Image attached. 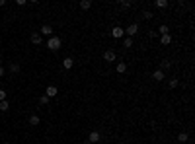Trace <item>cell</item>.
I'll return each instance as SVG.
<instances>
[{"label":"cell","mask_w":195,"mask_h":144,"mask_svg":"<svg viewBox=\"0 0 195 144\" xmlns=\"http://www.w3.org/2000/svg\"><path fill=\"white\" fill-rule=\"evenodd\" d=\"M61 45H63V41H61L59 37H55V35L49 37V41H47V49H51V51H59Z\"/></svg>","instance_id":"1"},{"label":"cell","mask_w":195,"mask_h":144,"mask_svg":"<svg viewBox=\"0 0 195 144\" xmlns=\"http://www.w3.org/2000/svg\"><path fill=\"white\" fill-rule=\"evenodd\" d=\"M125 33H127V37H131V39H133V37L139 33V23H131V26L125 29Z\"/></svg>","instance_id":"2"},{"label":"cell","mask_w":195,"mask_h":144,"mask_svg":"<svg viewBox=\"0 0 195 144\" xmlns=\"http://www.w3.org/2000/svg\"><path fill=\"white\" fill-rule=\"evenodd\" d=\"M125 35V29H123L121 26H115L113 29H111V37H115V39H119V37Z\"/></svg>","instance_id":"3"},{"label":"cell","mask_w":195,"mask_h":144,"mask_svg":"<svg viewBox=\"0 0 195 144\" xmlns=\"http://www.w3.org/2000/svg\"><path fill=\"white\" fill-rule=\"evenodd\" d=\"M99 138H102V134L98 133V130H92L88 136V144H94V142H99Z\"/></svg>","instance_id":"4"},{"label":"cell","mask_w":195,"mask_h":144,"mask_svg":"<svg viewBox=\"0 0 195 144\" xmlns=\"http://www.w3.org/2000/svg\"><path fill=\"white\" fill-rule=\"evenodd\" d=\"M45 96L49 97V100H51V97H55V96H59V90L55 88V86H49L47 90H45Z\"/></svg>","instance_id":"5"},{"label":"cell","mask_w":195,"mask_h":144,"mask_svg":"<svg viewBox=\"0 0 195 144\" xmlns=\"http://www.w3.org/2000/svg\"><path fill=\"white\" fill-rule=\"evenodd\" d=\"M39 35L41 37H43V35L45 37H51L53 35V27L51 26H43V27H41V31H39Z\"/></svg>","instance_id":"6"},{"label":"cell","mask_w":195,"mask_h":144,"mask_svg":"<svg viewBox=\"0 0 195 144\" xmlns=\"http://www.w3.org/2000/svg\"><path fill=\"white\" fill-rule=\"evenodd\" d=\"M31 43H33V45H41V43H43V37L39 35V31L31 33Z\"/></svg>","instance_id":"7"},{"label":"cell","mask_w":195,"mask_h":144,"mask_svg":"<svg viewBox=\"0 0 195 144\" xmlns=\"http://www.w3.org/2000/svg\"><path fill=\"white\" fill-rule=\"evenodd\" d=\"M103 59H105L107 63H111V60H115V51H111V49H107V51L103 53Z\"/></svg>","instance_id":"8"},{"label":"cell","mask_w":195,"mask_h":144,"mask_svg":"<svg viewBox=\"0 0 195 144\" xmlns=\"http://www.w3.org/2000/svg\"><path fill=\"white\" fill-rule=\"evenodd\" d=\"M152 78H154L156 82H162L164 78H166V74H164L162 70H154V72H152Z\"/></svg>","instance_id":"9"},{"label":"cell","mask_w":195,"mask_h":144,"mask_svg":"<svg viewBox=\"0 0 195 144\" xmlns=\"http://www.w3.org/2000/svg\"><path fill=\"white\" fill-rule=\"evenodd\" d=\"M63 66L66 68V70H70V68H72V66H74V60H72V59H70V57H66V59L63 60Z\"/></svg>","instance_id":"10"},{"label":"cell","mask_w":195,"mask_h":144,"mask_svg":"<svg viewBox=\"0 0 195 144\" xmlns=\"http://www.w3.org/2000/svg\"><path fill=\"white\" fill-rule=\"evenodd\" d=\"M160 43H162V45H170V43H172V35H160Z\"/></svg>","instance_id":"11"},{"label":"cell","mask_w":195,"mask_h":144,"mask_svg":"<svg viewBox=\"0 0 195 144\" xmlns=\"http://www.w3.org/2000/svg\"><path fill=\"white\" fill-rule=\"evenodd\" d=\"M170 66H172V63H170V60L168 59H166V60H162V63H160V70H170Z\"/></svg>","instance_id":"12"},{"label":"cell","mask_w":195,"mask_h":144,"mask_svg":"<svg viewBox=\"0 0 195 144\" xmlns=\"http://www.w3.org/2000/svg\"><path fill=\"white\" fill-rule=\"evenodd\" d=\"M178 140H180L181 144H187V140H189L187 133H180V134H178Z\"/></svg>","instance_id":"13"},{"label":"cell","mask_w":195,"mask_h":144,"mask_svg":"<svg viewBox=\"0 0 195 144\" xmlns=\"http://www.w3.org/2000/svg\"><path fill=\"white\" fill-rule=\"evenodd\" d=\"M20 70H22V66H20L18 63H12V64H10V72H12V74H18Z\"/></svg>","instance_id":"14"},{"label":"cell","mask_w":195,"mask_h":144,"mask_svg":"<svg viewBox=\"0 0 195 144\" xmlns=\"http://www.w3.org/2000/svg\"><path fill=\"white\" fill-rule=\"evenodd\" d=\"M80 8H82V10H90V8H92V0H82Z\"/></svg>","instance_id":"15"},{"label":"cell","mask_w":195,"mask_h":144,"mask_svg":"<svg viewBox=\"0 0 195 144\" xmlns=\"http://www.w3.org/2000/svg\"><path fill=\"white\" fill-rule=\"evenodd\" d=\"M115 70H117L119 74H123V72L127 70V64H125V63H117V66H115Z\"/></svg>","instance_id":"16"},{"label":"cell","mask_w":195,"mask_h":144,"mask_svg":"<svg viewBox=\"0 0 195 144\" xmlns=\"http://www.w3.org/2000/svg\"><path fill=\"white\" fill-rule=\"evenodd\" d=\"M27 123H30V125H31V127H35V125H39V117H37V115H31V117H30V121H27Z\"/></svg>","instance_id":"17"},{"label":"cell","mask_w":195,"mask_h":144,"mask_svg":"<svg viewBox=\"0 0 195 144\" xmlns=\"http://www.w3.org/2000/svg\"><path fill=\"white\" fill-rule=\"evenodd\" d=\"M156 33H160V35H168V33H170L168 26H160V27H158V31H156Z\"/></svg>","instance_id":"18"},{"label":"cell","mask_w":195,"mask_h":144,"mask_svg":"<svg viewBox=\"0 0 195 144\" xmlns=\"http://www.w3.org/2000/svg\"><path fill=\"white\" fill-rule=\"evenodd\" d=\"M123 47H127V49L133 47V39L131 37H125V39H123Z\"/></svg>","instance_id":"19"},{"label":"cell","mask_w":195,"mask_h":144,"mask_svg":"<svg viewBox=\"0 0 195 144\" xmlns=\"http://www.w3.org/2000/svg\"><path fill=\"white\" fill-rule=\"evenodd\" d=\"M8 107H10V103H8L6 100H4V101H0V111H8Z\"/></svg>","instance_id":"20"},{"label":"cell","mask_w":195,"mask_h":144,"mask_svg":"<svg viewBox=\"0 0 195 144\" xmlns=\"http://www.w3.org/2000/svg\"><path fill=\"white\" fill-rule=\"evenodd\" d=\"M156 6L158 8H166L168 6V0H156Z\"/></svg>","instance_id":"21"},{"label":"cell","mask_w":195,"mask_h":144,"mask_svg":"<svg viewBox=\"0 0 195 144\" xmlns=\"http://www.w3.org/2000/svg\"><path fill=\"white\" fill-rule=\"evenodd\" d=\"M119 6H121L123 10H127V8H131V2H127V0H121V2H119Z\"/></svg>","instance_id":"22"},{"label":"cell","mask_w":195,"mask_h":144,"mask_svg":"<svg viewBox=\"0 0 195 144\" xmlns=\"http://www.w3.org/2000/svg\"><path fill=\"white\" fill-rule=\"evenodd\" d=\"M39 103H41V105H47V103H49V97H47V96H41V97H39Z\"/></svg>","instance_id":"23"},{"label":"cell","mask_w":195,"mask_h":144,"mask_svg":"<svg viewBox=\"0 0 195 144\" xmlns=\"http://www.w3.org/2000/svg\"><path fill=\"white\" fill-rule=\"evenodd\" d=\"M178 84H180L178 78H172V80H170V88H178Z\"/></svg>","instance_id":"24"},{"label":"cell","mask_w":195,"mask_h":144,"mask_svg":"<svg viewBox=\"0 0 195 144\" xmlns=\"http://www.w3.org/2000/svg\"><path fill=\"white\" fill-rule=\"evenodd\" d=\"M143 18H144V20H150V18H152V12L144 10V12H143Z\"/></svg>","instance_id":"25"},{"label":"cell","mask_w":195,"mask_h":144,"mask_svg":"<svg viewBox=\"0 0 195 144\" xmlns=\"http://www.w3.org/2000/svg\"><path fill=\"white\" fill-rule=\"evenodd\" d=\"M6 100V92H4V90H0V101H4Z\"/></svg>","instance_id":"26"},{"label":"cell","mask_w":195,"mask_h":144,"mask_svg":"<svg viewBox=\"0 0 195 144\" xmlns=\"http://www.w3.org/2000/svg\"><path fill=\"white\" fill-rule=\"evenodd\" d=\"M2 6H6V0H0V8Z\"/></svg>","instance_id":"27"},{"label":"cell","mask_w":195,"mask_h":144,"mask_svg":"<svg viewBox=\"0 0 195 144\" xmlns=\"http://www.w3.org/2000/svg\"><path fill=\"white\" fill-rule=\"evenodd\" d=\"M2 76H4V68L0 66V78H2Z\"/></svg>","instance_id":"28"},{"label":"cell","mask_w":195,"mask_h":144,"mask_svg":"<svg viewBox=\"0 0 195 144\" xmlns=\"http://www.w3.org/2000/svg\"><path fill=\"white\" fill-rule=\"evenodd\" d=\"M0 66H2V59H0Z\"/></svg>","instance_id":"29"},{"label":"cell","mask_w":195,"mask_h":144,"mask_svg":"<svg viewBox=\"0 0 195 144\" xmlns=\"http://www.w3.org/2000/svg\"><path fill=\"white\" fill-rule=\"evenodd\" d=\"M59 144H63V142H59Z\"/></svg>","instance_id":"30"},{"label":"cell","mask_w":195,"mask_h":144,"mask_svg":"<svg viewBox=\"0 0 195 144\" xmlns=\"http://www.w3.org/2000/svg\"><path fill=\"white\" fill-rule=\"evenodd\" d=\"M4 144H8V142H4Z\"/></svg>","instance_id":"31"}]
</instances>
